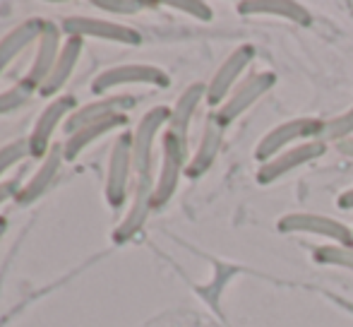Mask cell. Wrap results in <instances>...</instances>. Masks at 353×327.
I'll return each instance as SVG.
<instances>
[{
  "instance_id": "6da1fadb",
  "label": "cell",
  "mask_w": 353,
  "mask_h": 327,
  "mask_svg": "<svg viewBox=\"0 0 353 327\" xmlns=\"http://www.w3.org/2000/svg\"><path fill=\"white\" fill-rule=\"evenodd\" d=\"M322 128V118H312V116H301V118H291L286 123H279L276 128H272L255 147V159L260 164H267L270 159H274L276 155L286 152L293 142H307V140H317Z\"/></svg>"
},
{
  "instance_id": "7a4b0ae2",
  "label": "cell",
  "mask_w": 353,
  "mask_h": 327,
  "mask_svg": "<svg viewBox=\"0 0 353 327\" xmlns=\"http://www.w3.org/2000/svg\"><path fill=\"white\" fill-rule=\"evenodd\" d=\"M276 229L281 234H310V236H322V239L332 241L336 246H349L353 248V231L351 226H346L344 221L332 219L325 215H312V212H291L283 215L276 221Z\"/></svg>"
},
{
  "instance_id": "3957f363",
  "label": "cell",
  "mask_w": 353,
  "mask_h": 327,
  "mask_svg": "<svg viewBox=\"0 0 353 327\" xmlns=\"http://www.w3.org/2000/svg\"><path fill=\"white\" fill-rule=\"evenodd\" d=\"M274 84H276L274 72H270V70L252 72V75H248L245 80H243L231 94H228V99L221 103V108H219L214 118H216V121L226 128L228 123H233L236 118H241L245 111H250V108L255 106V103L260 101V99L265 97L270 89H274Z\"/></svg>"
},
{
  "instance_id": "277c9868",
  "label": "cell",
  "mask_w": 353,
  "mask_h": 327,
  "mask_svg": "<svg viewBox=\"0 0 353 327\" xmlns=\"http://www.w3.org/2000/svg\"><path fill=\"white\" fill-rule=\"evenodd\" d=\"M325 152H327V145L322 140H307V142H301V145L288 147L286 152H281L274 159H270L257 168V183H260V186H272V183H276L279 178L286 176V173L296 171V168L305 166V164H310V161H317Z\"/></svg>"
},
{
  "instance_id": "5b68a950",
  "label": "cell",
  "mask_w": 353,
  "mask_h": 327,
  "mask_svg": "<svg viewBox=\"0 0 353 327\" xmlns=\"http://www.w3.org/2000/svg\"><path fill=\"white\" fill-rule=\"evenodd\" d=\"M255 53L257 51H255L252 43H243V46H238L236 51H233L231 56L221 63V68L214 72L210 87H207V99H210V103L226 101L228 94L233 92V84H236V80L243 75V70L255 61Z\"/></svg>"
},
{
  "instance_id": "8992f818",
  "label": "cell",
  "mask_w": 353,
  "mask_h": 327,
  "mask_svg": "<svg viewBox=\"0 0 353 327\" xmlns=\"http://www.w3.org/2000/svg\"><path fill=\"white\" fill-rule=\"evenodd\" d=\"M238 12L245 14V17H252V14H257V17H281L293 24H301V27L312 24V14L301 3H293V0H243V3H238Z\"/></svg>"
},
{
  "instance_id": "52a82bcc",
  "label": "cell",
  "mask_w": 353,
  "mask_h": 327,
  "mask_svg": "<svg viewBox=\"0 0 353 327\" xmlns=\"http://www.w3.org/2000/svg\"><path fill=\"white\" fill-rule=\"evenodd\" d=\"M221 132H223V126L216 118H212L205 128L202 147L197 150V157H195V161H192V168H190L192 173H202L205 168L212 166V161L216 159V155H219V147H221Z\"/></svg>"
},
{
  "instance_id": "ba28073f",
  "label": "cell",
  "mask_w": 353,
  "mask_h": 327,
  "mask_svg": "<svg viewBox=\"0 0 353 327\" xmlns=\"http://www.w3.org/2000/svg\"><path fill=\"white\" fill-rule=\"evenodd\" d=\"M349 137H353V106L346 108V111L339 113V116L322 121L317 140H322L325 145H330V142L332 145H339V142L349 140Z\"/></svg>"
},
{
  "instance_id": "9c48e42d",
  "label": "cell",
  "mask_w": 353,
  "mask_h": 327,
  "mask_svg": "<svg viewBox=\"0 0 353 327\" xmlns=\"http://www.w3.org/2000/svg\"><path fill=\"white\" fill-rule=\"evenodd\" d=\"M312 260H315L317 265L341 267V270H351L353 272V248L336 246V244L317 246L315 250H312Z\"/></svg>"
},
{
  "instance_id": "30bf717a",
  "label": "cell",
  "mask_w": 353,
  "mask_h": 327,
  "mask_svg": "<svg viewBox=\"0 0 353 327\" xmlns=\"http://www.w3.org/2000/svg\"><path fill=\"white\" fill-rule=\"evenodd\" d=\"M202 92H205V87H202V84H195V87L188 89L185 97H183L181 103H178V128H181V130L188 126V121H190L192 111H195L197 103H200Z\"/></svg>"
},
{
  "instance_id": "8fae6325",
  "label": "cell",
  "mask_w": 353,
  "mask_h": 327,
  "mask_svg": "<svg viewBox=\"0 0 353 327\" xmlns=\"http://www.w3.org/2000/svg\"><path fill=\"white\" fill-rule=\"evenodd\" d=\"M176 8L188 10V12L195 14V17H200V19H212V10L207 8L205 3H176Z\"/></svg>"
},
{
  "instance_id": "7c38bea8",
  "label": "cell",
  "mask_w": 353,
  "mask_h": 327,
  "mask_svg": "<svg viewBox=\"0 0 353 327\" xmlns=\"http://www.w3.org/2000/svg\"><path fill=\"white\" fill-rule=\"evenodd\" d=\"M336 205H339V210H353V188L351 190L341 192L339 200H336Z\"/></svg>"
},
{
  "instance_id": "4fadbf2b",
  "label": "cell",
  "mask_w": 353,
  "mask_h": 327,
  "mask_svg": "<svg viewBox=\"0 0 353 327\" xmlns=\"http://www.w3.org/2000/svg\"><path fill=\"white\" fill-rule=\"evenodd\" d=\"M336 150H339V155L351 157V159H353V137H349V140H344V142H339V145H336Z\"/></svg>"
}]
</instances>
